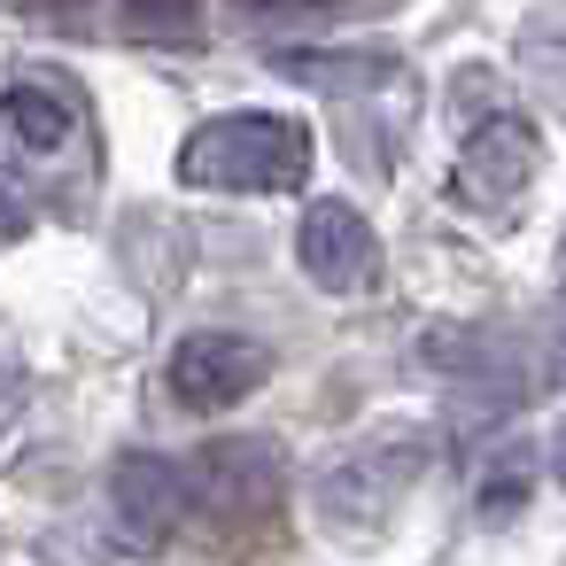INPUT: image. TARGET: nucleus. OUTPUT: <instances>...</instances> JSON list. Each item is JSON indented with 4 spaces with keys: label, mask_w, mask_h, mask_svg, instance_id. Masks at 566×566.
Instances as JSON below:
<instances>
[{
    "label": "nucleus",
    "mask_w": 566,
    "mask_h": 566,
    "mask_svg": "<svg viewBox=\"0 0 566 566\" xmlns=\"http://www.w3.org/2000/svg\"><path fill=\"white\" fill-rule=\"evenodd\" d=\"M311 179V133L280 109H226L179 140V187L195 195H295Z\"/></svg>",
    "instance_id": "1"
},
{
    "label": "nucleus",
    "mask_w": 566,
    "mask_h": 566,
    "mask_svg": "<svg viewBox=\"0 0 566 566\" xmlns=\"http://www.w3.org/2000/svg\"><path fill=\"white\" fill-rule=\"evenodd\" d=\"M427 473V442L419 434H380V442H357L349 458H334L318 473V520L342 527V535H373L396 520V504L419 489Z\"/></svg>",
    "instance_id": "2"
},
{
    "label": "nucleus",
    "mask_w": 566,
    "mask_h": 566,
    "mask_svg": "<svg viewBox=\"0 0 566 566\" xmlns=\"http://www.w3.org/2000/svg\"><path fill=\"white\" fill-rule=\"evenodd\" d=\"M164 380H171V396H179L187 411L210 419V411L249 403V396L272 380V349L249 342V334H233V326H202V334H187V342L171 349Z\"/></svg>",
    "instance_id": "3"
},
{
    "label": "nucleus",
    "mask_w": 566,
    "mask_h": 566,
    "mask_svg": "<svg viewBox=\"0 0 566 566\" xmlns=\"http://www.w3.org/2000/svg\"><path fill=\"white\" fill-rule=\"evenodd\" d=\"M535 171H543V140H535V125L527 117H481L473 133H465V148H458V195L473 202V210H504V202H520L527 187H535Z\"/></svg>",
    "instance_id": "4"
},
{
    "label": "nucleus",
    "mask_w": 566,
    "mask_h": 566,
    "mask_svg": "<svg viewBox=\"0 0 566 566\" xmlns=\"http://www.w3.org/2000/svg\"><path fill=\"white\" fill-rule=\"evenodd\" d=\"M179 520H187V473L156 450H125L109 465V527L133 551H156L179 535Z\"/></svg>",
    "instance_id": "5"
},
{
    "label": "nucleus",
    "mask_w": 566,
    "mask_h": 566,
    "mask_svg": "<svg viewBox=\"0 0 566 566\" xmlns=\"http://www.w3.org/2000/svg\"><path fill=\"white\" fill-rule=\"evenodd\" d=\"M295 264L326 287V295H357L380 264V241H373V218L357 202H311L303 226H295Z\"/></svg>",
    "instance_id": "6"
},
{
    "label": "nucleus",
    "mask_w": 566,
    "mask_h": 566,
    "mask_svg": "<svg viewBox=\"0 0 566 566\" xmlns=\"http://www.w3.org/2000/svg\"><path fill=\"white\" fill-rule=\"evenodd\" d=\"M419 365L481 403H520V342L496 326H427L419 334Z\"/></svg>",
    "instance_id": "7"
},
{
    "label": "nucleus",
    "mask_w": 566,
    "mask_h": 566,
    "mask_svg": "<svg viewBox=\"0 0 566 566\" xmlns=\"http://www.w3.org/2000/svg\"><path fill=\"white\" fill-rule=\"evenodd\" d=\"M187 473V504L202 496L210 512H264L280 496V450L272 442H249V434H218Z\"/></svg>",
    "instance_id": "8"
},
{
    "label": "nucleus",
    "mask_w": 566,
    "mask_h": 566,
    "mask_svg": "<svg viewBox=\"0 0 566 566\" xmlns=\"http://www.w3.org/2000/svg\"><path fill=\"white\" fill-rule=\"evenodd\" d=\"M272 63L295 86H311V94H373V86L396 78V55L388 48H280Z\"/></svg>",
    "instance_id": "9"
},
{
    "label": "nucleus",
    "mask_w": 566,
    "mask_h": 566,
    "mask_svg": "<svg viewBox=\"0 0 566 566\" xmlns=\"http://www.w3.org/2000/svg\"><path fill=\"white\" fill-rule=\"evenodd\" d=\"M71 102L55 94V86H40V78H17L9 94H0V133H9L24 156H63L71 148Z\"/></svg>",
    "instance_id": "10"
},
{
    "label": "nucleus",
    "mask_w": 566,
    "mask_h": 566,
    "mask_svg": "<svg viewBox=\"0 0 566 566\" xmlns=\"http://www.w3.org/2000/svg\"><path fill=\"white\" fill-rule=\"evenodd\" d=\"M527 496H535V473H527V465H496V473L481 481V520L527 512Z\"/></svg>",
    "instance_id": "11"
},
{
    "label": "nucleus",
    "mask_w": 566,
    "mask_h": 566,
    "mask_svg": "<svg viewBox=\"0 0 566 566\" xmlns=\"http://www.w3.org/2000/svg\"><path fill=\"white\" fill-rule=\"evenodd\" d=\"M32 226V202H24V187H17V171L0 164V241H17Z\"/></svg>",
    "instance_id": "12"
}]
</instances>
